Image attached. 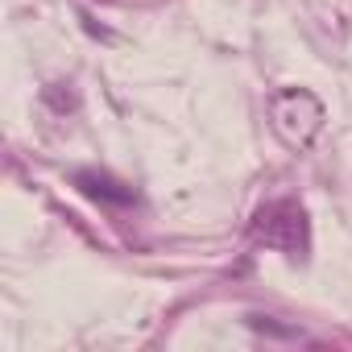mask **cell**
<instances>
[{"label": "cell", "mask_w": 352, "mask_h": 352, "mask_svg": "<svg viewBox=\"0 0 352 352\" xmlns=\"http://www.w3.org/2000/svg\"><path fill=\"white\" fill-rule=\"evenodd\" d=\"M253 236L265 245V249H278L286 253L290 261H302L311 253V220H307V208L294 204V199H274L265 204L257 216H253Z\"/></svg>", "instance_id": "obj_1"}, {"label": "cell", "mask_w": 352, "mask_h": 352, "mask_svg": "<svg viewBox=\"0 0 352 352\" xmlns=\"http://www.w3.org/2000/svg\"><path fill=\"white\" fill-rule=\"evenodd\" d=\"M270 120L290 149H307L323 129V104L307 87H282L270 100Z\"/></svg>", "instance_id": "obj_2"}, {"label": "cell", "mask_w": 352, "mask_h": 352, "mask_svg": "<svg viewBox=\"0 0 352 352\" xmlns=\"http://www.w3.org/2000/svg\"><path fill=\"white\" fill-rule=\"evenodd\" d=\"M75 183H79V191H83V195L104 199V204H133V199H137V195H133V187H124V183L108 179V174H96V170H79V174H75Z\"/></svg>", "instance_id": "obj_3"}]
</instances>
